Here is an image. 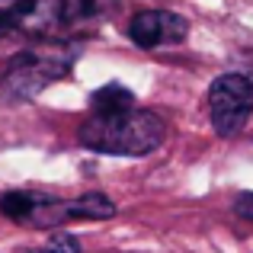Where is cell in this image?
Listing matches in <instances>:
<instances>
[{
	"instance_id": "6da1fadb",
	"label": "cell",
	"mask_w": 253,
	"mask_h": 253,
	"mask_svg": "<svg viewBox=\"0 0 253 253\" xmlns=\"http://www.w3.org/2000/svg\"><path fill=\"white\" fill-rule=\"evenodd\" d=\"M84 148L96 154L116 157H144L157 151L167 138L164 119L148 109H119V112H93L77 131Z\"/></svg>"
},
{
	"instance_id": "7a4b0ae2",
	"label": "cell",
	"mask_w": 253,
	"mask_h": 253,
	"mask_svg": "<svg viewBox=\"0 0 253 253\" xmlns=\"http://www.w3.org/2000/svg\"><path fill=\"white\" fill-rule=\"evenodd\" d=\"M99 16V0H0V39H55Z\"/></svg>"
},
{
	"instance_id": "3957f363",
	"label": "cell",
	"mask_w": 253,
	"mask_h": 253,
	"mask_svg": "<svg viewBox=\"0 0 253 253\" xmlns=\"http://www.w3.org/2000/svg\"><path fill=\"white\" fill-rule=\"evenodd\" d=\"M77 55H81L77 42H58V39H48L45 45L23 48L6 61L3 74H0V90L10 99H32L48 84L61 81L74 68Z\"/></svg>"
},
{
	"instance_id": "277c9868",
	"label": "cell",
	"mask_w": 253,
	"mask_h": 253,
	"mask_svg": "<svg viewBox=\"0 0 253 253\" xmlns=\"http://www.w3.org/2000/svg\"><path fill=\"white\" fill-rule=\"evenodd\" d=\"M209 119L221 138H231L247 125L253 112V84L244 74H221L209 86Z\"/></svg>"
},
{
	"instance_id": "5b68a950",
	"label": "cell",
	"mask_w": 253,
	"mask_h": 253,
	"mask_svg": "<svg viewBox=\"0 0 253 253\" xmlns=\"http://www.w3.org/2000/svg\"><path fill=\"white\" fill-rule=\"evenodd\" d=\"M186 32H189V23L167 10L135 13L128 23V39L138 48H161L164 42H183Z\"/></svg>"
},
{
	"instance_id": "8992f818",
	"label": "cell",
	"mask_w": 253,
	"mask_h": 253,
	"mask_svg": "<svg viewBox=\"0 0 253 253\" xmlns=\"http://www.w3.org/2000/svg\"><path fill=\"white\" fill-rule=\"evenodd\" d=\"M61 215L64 218H90V221H103V218L116 215V205H112L109 196H103V192H86V196L74 199V202H64Z\"/></svg>"
},
{
	"instance_id": "52a82bcc",
	"label": "cell",
	"mask_w": 253,
	"mask_h": 253,
	"mask_svg": "<svg viewBox=\"0 0 253 253\" xmlns=\"http://www.w3.org/2000/svg\"><path fill=\"white\" fill-rule=\"evenodd\" d=\"M131 106H135V93L122 84H106L90 99L93 112H119V109H131Z\"/></svg>"
},
{
	"instance_id": "ba28073f",
	"label": "cell",
	"mask_w": 253,
	"mask_h": 253,
	"mask_svg": "<svg viewBox=\"0 0 253 253\" xmlns=\"http://www.w3.org/2000/svg\"><path fill=\"white\" fill-rule=\"evenodd\" d=\"M45 199L29 196V192H6L0 196V211L6 218H16V221H26V218H36V211L42 209Z\"/></svg>"
},
{
	"instance_id": "9c48e42d",
	"label": "cell",
	"mask_w": 253,
	"mask_h": 253,
	"mask_svg": "<svg viewBox=\"0 0 253 253\" xmlns=\"http://www.w3.org/2000/svg\"><path fill=\"white\" fill-rule=\"evenodd\" d=\"M45 247H48V253H81V241L68 231H58V234H51V241Z\"/></svg>"
},
{
	"instance_id": "30bf717a",
	"label": "cell",
	"mask_w": 253,
	"mask_h": 253,
	"mask_svg": "<svg viewBox=\"0 0 253 253\" xmlns=\"http://www.w3.org/2000/svg\"><path fill=\"white\" fill-rule=\"evenodd\" d=\"M234 211L241 218H247V221H253V192H241L234 199Z\"/></svg>"
},
{
	"instance_id": "8fae6325",
	"label": "cell",
	"mask_w": 253,
	"mask_h": 253,
	"mask_svg": "<svg viewBox=\"0 0 253 253\" xmlns=\"http://www.w3.org/2000/svg\"><path fill=\"white\" fill-rule=\"evenodd\" d=\"M36 253H48V247H42V250H36Z\"/></svg>"
}]
</instances>
